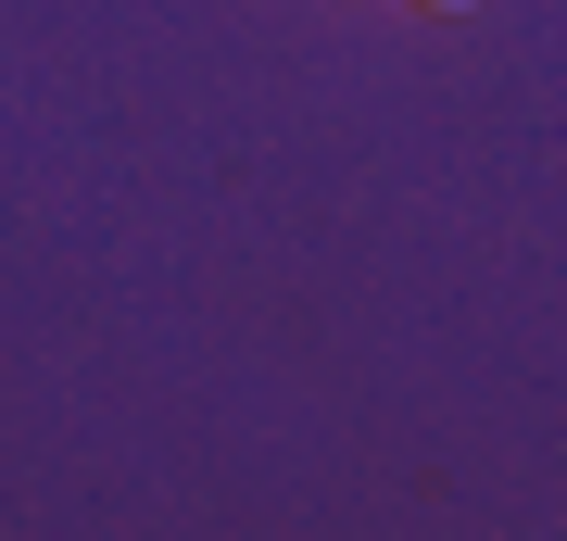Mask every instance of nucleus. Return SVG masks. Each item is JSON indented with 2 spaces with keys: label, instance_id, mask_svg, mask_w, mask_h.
I'll list each match as a JSON object with an SVG mask.
<instances>
[{
  "label": "nucleus",
  "instance_id": "nucleus-1",
  "mask_svg": "<svg viewBox=\"0 0 567 541\" xmlns=\"http://www.w3.org/2000/svg\"><path fill=\"white\" fill-rule=\"evenodd\" d=\"M429 13H480V0H429Z\"/></svg>",
  "mask_w": 567,
  "mask_h": 541
}]
</instances>
